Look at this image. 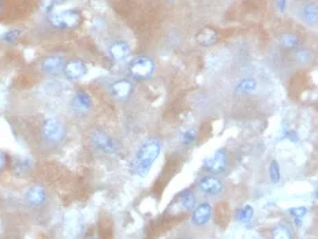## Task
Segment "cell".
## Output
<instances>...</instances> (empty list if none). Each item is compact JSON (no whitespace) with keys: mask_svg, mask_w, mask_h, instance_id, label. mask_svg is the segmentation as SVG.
<instances>
[{"mask_svg":"<svg viewBox=\"0 0 318 239\" xmlns=\"http://www.w3.org/2000/svg\"><path fill=\"white\" fill-rule=\"evenodd\" d=\"M93 239H99V238H93Z\"/></svg>","mask_w":318,"mask_h":239,"instance_id":"32","label":"cell"},{"mask_svg":"<svg viewBox=\"0 0 318 239\" xmlns=\"http://www.w3.org/2000/svg\"><path fill=\"white\" fill-rule=\"evenodd\" d=\"M111 94L115 100L127 101L133 94V84L129 80H119L111 85Z\"/></svg>","mask_w":318,"mask_h":239,"instance_id":"9","label":"cell"},{"mask_svg":"<svg viewBox=\"0 0 318 239\" xmlns=\"http://www.w3.org/2000/svg\"><path fill=\"white\" fill-rule=\"evenodd\" d=\"M210 218H212V205L209 202H201L194 206L193 216H191V223L194 226H205L206 223H209Z\"/></svg>","mask_w":318,"mask_h":239,"instance_id":"10","label":"cell"},{"mask_svg":"<svg viewBox=\"0 0 318 239\" xmlns=\"http://www.w3.org/2000/svg\"><path fill=\"white\" fill-rule=\"evenodd\" d=\"M63 73H64V76H66L67 80L78 81L86 76L88 66L81 59H71V60H68L67 63H64Z\"/></svg>","mask_w":318,"mask_h":239,"instance_id":"7","label":"cell"},{"mask_svg":"<svg viewBox=\"0 0 318 239\" xmlns=\"http://www.w3.org/2000/svg\"><path fill=\"white\" fill-rule=\"evenodd\" d=\"M269 176L273 185H277L280 182V167L276 160H272V163L269 165Z\"/></svg>","mask_w":318,"mask_h":239,"instance_id":"24","label":"cell"},{"mask_svg":"<svg viewBox=\"0 0 318 239\" xmlns=\"http://www.w3.org/2000/svg\"><path fill=\"white\" fill-rule=\"evenodd\" d=\"M72 108L78 113H86L92 108V99L86 92H78L72 99Z\"/></svg>","mask_w":318,"mask_h":239,"instance_id":"16","label":"cell"},{"mask_svg":"<svg viewBox=\"0 0 318 239\" xmlns=\"http://www.w3.org/2000/svg\"><path fill=\"white\" fill-rule=\"evenodd\" d=\"M279 42H280V45L283 48H285V50H293V48H297L299 45L301 40H299V37L295 33H284L281 34Z\"/></svg>","mask_w":318,"mask_h":239,"instance_id":"21","label":"cell"},{"mask_svg":"<svg viewBox=\"0 0 318 239\" xmlns=\"http://www.w3.org/2000/svg\"><path fill=\"white\" fill-rule=\"evenodd\" d=\"M108 54L109 56L112 58V60L120 63V62H125L129 59L131 54L130 45L127 44L123 40H119V41H113L108 48Z\"/></svg>","mask_w":318,"mask_h":239,"instance_id":"12","label":"cell"},{"mask_svg":"<svg viewBox=\"0 0 318 239\" xmlns=\"http://www.w3.org/2000/svg\"><path fill=\"white\" fill-rule=\"evenodd\" d=\"M180 204H182V208L186 210L194 209V206L197 205V201H195V194L193 192H187L186 194L182 196L180 198Z\"/></svg>","mask_w":318,"mask_h":239,"instance_id":"23","label":"cell"},{"mask_svg":"<svg viewBox=\"0 0 318 239\" xmlns=\"http://www.w3.org/2000/svg\"><path fill=\"white\" fill-rule=\"evenodd\" d=\"M195 41L200 44L201 46H213L214 44H217L218 41V33L217 30L213 29V28H209V26H205L197 32L195 34Z\"/></svg>","mask_w":318,"mask_h":239,"instance_id":"13","label":"cell"},{"mask_svg":"<svg viewBox=\"0 0 318 239\" xmlns=\"http://www.w3.org/2000/svg\"><path fill=\"white\" fill-rule=\"evenodd\" d=\"M41 133L46 142L59 144L62 142L66 135V129L62 121H59L58 117H48L42 123Z\"/></svg>","mask_w":318,"mask_h":239,"instance_id":"4","label":"cell"},{"mask_svg":"<svg viewBox=\"0 0 318 239\" xmlns=\"http://www.w3.org/2000/svg\"><path fill=\"white\" fill-rule=\"evenodd\" d=\"M90 139H92L93 145H94L99 151L103 152L104 155L113 156L119 152V144H117L108 133H105V131L101 130V129L93 130L92 134H90Z\"/></svg>","mask_w":318,"mask_h":239,"instance_id":"5","label":"cell"},{"mask_svg":"<svg viewBox=\"0 0 318 239\" xmlns=\"http://www.w3.org/2000/svg\"><path fill=\"white\" fill-rule=\"evenodd\" d=\"M82 22V15L77 10H64L60 13H52L48 17V23L56 30L76 29Z\"/></svg>","mask_w":318,"mask_h":239,"instance_id":"2","label":"cell"},{"mask_svg":"<svg viewBox=\"0 0 318 239\" xmlns=\"http://www.w3.org/2000/svg\"><path fill=\"white\" fill-rule=\"evenodd\" d=\"M64 58L60 56V55H51V56H46L41 60V67L42 73H45L48 76H56L60 71H63V67H64Z\"/></svg>","mask_w":318,"mask_h":239,"instance_id":"8","label":"cell"},{"mask_svg":"<svg viewBox=\"0 0 318 239\" xmlns=\"http://www.w3.org/2000/svg\"><path fill=\"white\" fill-rule=\"evenodd\" d=\"M180 239H193V238H188V236H184V238H180Z\"/></svg>","mask_w":318,"mask_h":239,"instance_id":"30","label":"cell"},{"mask_svg":"<svg viewBox=\"0 0 318 239\" xmlns=\"http://www.w3.org/2000/svg\"><path fill=\"white\" fill-rule=\"evenodd\" d=\"M67 0H42L41 2V10L46 14H52L54 10L58 7L59 5H62Z\"/></svg>","mask_w":318,"mask_h":239,"instance_id":"25","label":"cell"},{"mask_svg":"<svg viewBox=\"0 0 318 239\" xmlns=\"http://www.w3.org/2000/svg\"><path fill=\"white\" fill-rule=\"evenodd\" d=\"M287 7V0H277V9L280 13H284Z\"/></svg>","mask_w":318,"mask_h":239,"instance_id":"29","label":"cell"},{"mask_svg":"<svg viewBox=\"0 0 318 239\" xmlns=\"http://www.w3.org/2000/svg\"><path fill=\"white\" fill-rule=\"evenodd\" d=\"M18 37H19V30H10V32H7L3 36V40L9 42V44H13V42L17 41Z\"/></svg>","mask_w":318,"mask_h":239,"instance_id":"27","label":"cell"},{"mask_svg":"<svg viewBox=\"0 0 318 239\" xmlns=\"http://www.w3.org/2000/svg\"><path fill=\"white\" fill-rule=\"evenodd\" d=\"M0 11H2V0H0Z\"/></svg>","mask_w":318,"mask_h":239,"instance_id":"31","label":"cell"},{"mask_svg":"<svg viewBox=\"0 0 318 239\" xmlns=\"http://www.w3.org/2000/svg\"><path fill=\"white\" fill-rule=\"evenodd\" d=\"M257 81L253 78H244L236 86V93L239 94H251L257 90Z\"/></svg>","mask_w":318,"mask_h":239,"instance_id":"19","label":"cell"},{"mask_svg":"<svg viewBox=\"0 0 318 239\" xmlns=\"http://www.w3.org/2000/svg\"><path fill=\"white\" fill-rule=\"evenodd\" d=\"M227 165H228V156L227 152L220 149V151L214 152L213 156H210L209 159L205 160L204 163V170L208 171L209 174H222L226 171Z\"/></svg>","mask_w":318,"mask_h":239,"instance_id":"6","label":"cell"},{"mask_svg":"<svg viewBox=\"0 0 318 239\" xmlns=\"http://www.w3.org/2000/svg\"><path fill=\"white\" fill-rule=\"evenodd\" d=\"M7 165V156H6L5 152L0 151V171H3Z\"/></svg>","mask_w":318,"mask_h":239,"instance_id":"28","label":"cell"},{"mask_svg":"<svg viewBox=\"0 0 318 239\" xmlns=\"http://www.w3.org/2000/svg\"><path fill=\"white\" fill-rule=\"evenodd\" d=\"M288 213L291 214V216L297 220L298 224H299L302 219L305 218V214L307 213V209H306V206H295V208H291V209L288 210Z\"/></svg>","mask_w":318,"mask_h":239,"instance_id":"26","label":"cell"},{"mask_svg":"<svg viewBox=\"0 0 318 239\" xmlns=\"http://www.w3.org/2000/svg\"><path fill=\"white\" fill-rule=\"evenodd\" d=\"M253 216H254V209H253L250 205L243 206V208H240V209L236 212V219H238V222L244 223V224L250 223Z\"/></svg>","mask_w":318,"mask_h":239,"instance_id":"22","label":"cell"},{"mask_svg":"<svg viewBox=\"0 0 318 239\" xmlns=\"http://www.w3.org/2000/svg\"><path fill=\"white\" fill-rule=\"evenodd\" d=\"M25 200L28 205L30 206H41L46 200V192L42 186H32L28 189L25 194Z\"/></svg>","mask_w":318,"mask_h":239,"instance_id":"15","label":"cell"},{"mask_svg":"<svg viewBox=\"0 0 318 239\" xmlns=\"http://www.w3.org/2000/svg\"><path fill=\"white\" fill-rule=\"evenodd\" d=\"M223 189H224L223 182L214 175L204 176L200 182V190L208 196H218L223 192Z\"/></svg>","mask_w":318,"mask_h":239,"instance_id":"11","label":"cell"},{"mask_svg":"<svg viewBox=\"0 0 318 239\" xmlns=\"http://www.w3.org/2000/svg\"><path fill=\"white\" fill-rule=\"evenodd\" d=\"M271 239H293V232L288 226L279 224L271 231Z\"/></svg>","mask_w":318,"mask_h":239,"instance_id":"20","label":"cell"},{"mask_svg":"<svg viewBox=\"0 0 318 239\" xmlns=\"http://www.w3.org/2000/svg\"><path fill=\"white\" fill-rule=\"evenodd\" d=\"M161 152V142L157 138L148 139L143 142L137 152L133 161V172L138 176H146L151 171L152 165L159 157Z\"/></svg>","mask_w":318,"mask_h":239,"instance_id":"1","label":"cell"},{"mask_svg":"<svg viewBox=\"0 0 318 239\" xmlns=\"http://www.w3.org/2000/svg\"><path fill=\"white\" fill-rule=\"evenodd\" d=\"M156 64L153 59L142 55V56H137L131 60L130 66H129V73L133 78L138 81H143L151 78L155 74Z\"/></svg>","mask_w":318,"mask_h":239,"instance_id":"3","label":"cell"},{"mask_svg":"<svg viewBox=\"0 0 318 239\" xmlns=\"http://www.w3.org/2000/svg\"><path fill=\"white\" fill-rule=\"evenodd\" d=\"M314 54L310 50H306V48H302V50H298L293 55V62L298 64V66H302V67H306L309 64L313 63Z\"/></svg>","mask_w":318,"mask_h":239,"instance_id":"18","label":"cell"},{"mask_svg":"<svg viewBox=\"0 0 318 239\" xmlns=\"http://www.w3.org/2000/svg\"><path fill=\"white\" fill-rule=\"evenodd\" d=\"M299 15L301 19L305 22L306 25L315 26L318 22V7L315 2H307L305 5L301 6L299 9Z\"/></svg>","mask_w":318,"mask_h":239,"instance_id":"14","label":"cell"},{"mask_svg":"<svg viewBox=\"0 0 318 239\" xmlns=\"http://www.w3.org/2000/svg\"><path fill=\"white\" fill-rule=\"evenodd\" d=\"M32 168V160L28 157H15L13 161V171L15 175H26Z\"/></svg>","mask_w":318,"mask_h":239,"instance_id":"17","label":"cell"}]
</instances>
